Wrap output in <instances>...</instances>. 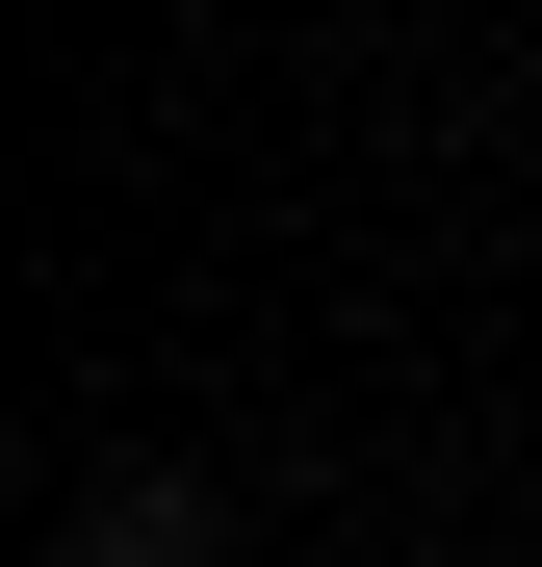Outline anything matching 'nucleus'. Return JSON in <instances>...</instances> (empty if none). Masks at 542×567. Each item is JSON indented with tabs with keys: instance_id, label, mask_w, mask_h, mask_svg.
<instances>
[{
	"instance_id": "nucleus-1",
	"label": "nucleus",
	"mask_w": 542,
	"mask_h": 567,
	"mask_svg": "<svg viewBox=\"0 0 542 567\" xmlns=\"http://www.w3.org/2000/svg\"><path fill=\"white\" fill-rule=\"evenodd\" d=\"M78 567H207V491H181V464H155V491H104V516H78Z\"/></svg>"
},
{
	"instance_id": "nucleus-2",
	"label": "nucleus",
	"mask_w": 542,
	"mask_h": 567,
	"mask_svg": "<svg viewBox=\"0 0 542 567\" xmlns=\"http://www.w3.org/2000/svg\"><path fill=\"white\" fill-rule=\"evenodd\" d=\"M52 567H78V542H52Z\"/></svg>"
}]
</instances>
